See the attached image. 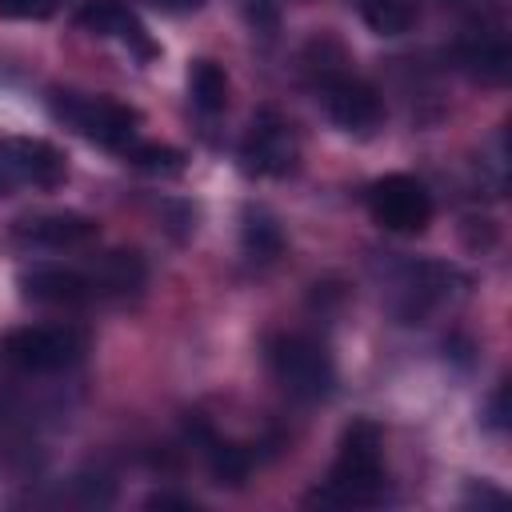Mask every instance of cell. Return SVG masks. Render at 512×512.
I'll list each match as a JSON object with an SVG mask.
<instances>
[{
  "label": "cell",
  "instance_id": "cell-2",
  "mask_svg": "<svg viewBox=\"0 0 512 512\" xmlns=\"http://www.w3.org/2000/svg\"><path fill=\"white\" fill-rule=\"evenodd\" d=\"M388 468H384V432L376 420H352L340 436L332 472L324 488L308 496V504H336V508H372L384 500Z\"/></svg>",
  "mask_w": 512,
  "mask_h": 512
},
{
  "label": "cell",
  "instance_id": "cell-6",
  "mask_svg": "<svg viewBox=\"0 0 512 512\" xmlns=\"http://www.w3.org/2000/svg\"><path fill=\"white\" fill-rule=\"evenodd\" d=\"M296 160H300V136L292 120L276 108H260L240 140V168L248 176L280 180L296 168Z\"/></svg>",
  "mask_w": 512,
  "mask_h": 512
},
{
  "label": "cell",
  "instance_id": "cell-19",
  "mask_svg": "<svg viewBox=\"0 0 512 512\" xmlns=\"http://www.w3.org/2000/svg\"><path fill=\"white\" fill-rule=\"evenodd\" d=\"M132 168H144V172H156V176H176L184 172V152L180 148H168V144H148V140H136L132 148L120 152Z\"/></svg>",
  "mask_w": 512,
  "mask_h": 512
},
{
  "label": "cell",
  "instance_id": "cell-12",
  "mask_svg": "<svg viewBox=\"0 0 512 512\" xmlns=\"http://www.w3.org/2000/svg\"><path fill=\"white\" fill-rule=\"evenodd\" d=\"M16 236L32 248H48V252H64V248H84L100 236V224L84 212H36L16 220Z\"/></svg>",
  "mask_w": 512,
  "mask_h": 512
},
{
  "label": "cell",
  "instance_id": "cell-7",
  "mask_svg": "<svg viewBox=\"0 0 512 512\" xmlns=\"http://www.w3.org/2000/svg\"><path fill=\"white\" fill-rule=\"evenodd\" d=\"M68 180V160L56 144L36 136H4L0 140V200L20 188H60Z\"/></svg>",
  "mask_w": 512,
  "mask_h": 512
},
{
  "label": "cell",
  "instance_id": "cell-4",
  "mask_svg": "<svg viewBox=\"0 0 512 512\" xmlns=\"http://www.w3.org/2000/svg\"><path fill=\"white\" fill-rule=\"evenodd\" d=\"M48 112L80 132L84 140L124 152L140 140V112L112 100V96H92V92H72V88H52L48 92Z\"/></svg>",
  "mask_w": 512,
  "mask_h": 512
},
{
  "label": "cell",
  "instance_id": "cell-21",
  "mask_svg": "<svg viewBox=\"0 0 512 512\" xmlns=\"http://www.w3.org/2000/svg\"><path fill=\"white\" fill-rule=\"evenodd\" d=\"M484 424L492 432H504L508 428V384H500L492 396H488V408H484Z\"/></svg>",
  "mask_w": 512,
  "mask_h": 512
},
{
  "label": "cell",
  "instance_id": "cell-22",
  "mask_svg": "<svg viewBox=\"0 0 512 512\" xmlns=\"http://www.w3.org/2000/svg\"><path fill=\"white\" fill-rule=\"evenodd\" d=\"M248 16H252V28L260 36H272L276 32V8H272V0H252L248 4Z\"/></svg>",
  "mask_w": 512,
  "mask_h": 512
},
{
  "label": "cell",
  "instance_id": "cell-18",
  "mask_svg": "<svg viewBox=\"0 0 512 512\" xmlns=\"http://www.w3.org/2000/svg\"><path fill=\"white\" fill-rule=\"evenodd\" d=\"M364 24L376 36H404L416 24V4L412 0H356Z\"/></svg>",
  "mask_w": 512,
  "mask_h": 512
},
{
  "label": "cell",
  "instance_id": "cell-15",
  "mask_svg": "<svg viewBox=\"0 0 512 512\" xmlns=\"http://www.w3.org/2000/svg\"><path fill=\"white\" fill-rule=\"evenodd\" d=\"M240 248H244L248 260H260V264L276 260L284 252V232H280L276 216L264 212V208H244V216H240Z\"/></svg>",
  "mask_w": 512,
  "mask_h": 512
},
{
  "label": "cell",
  "instance_id": "cell-14",
  "mask_svg": "<svg viewBox=\"0 0 512 512\" xmlns=\"http://www.w3.org/2000/svg\"><path fill=\"white\" fill-rule=\"evenodd\" d=\"M92 268V280H96V292L100 300H120V296H136L148 280V268H144V256L140 252H108L100 256Z\"/></svg>",
  "mask_w": 512,
  "mask_h": 512
},
{
  "label": "cell",
  "instance_id": "cell-5",
  "mask_svg": "<svg viewBox=\"0 0 512 512\" xmlns=\"http://www.w3.org/2000/svg\"><path fill=\"white\" fill-rule=\"evenodd\" d=\"M88 352V336L76 324H28L0 340V364L20 376H60Z\"/></svg>",
  "mask_w": 512,
  "mask_h": 512
},
{
  "label": "cell",
  "instance_id": "cell-1",
  "mask_svg": "<svg viewBox=\"0 0 512 512\" xmlns=\"http://www.w3.org/2000/svg\"><path fill=\"white\" fill-rule=\"evenodd\" d=\"M304 72L328 112V120L340 128V132H352V136H368L380 128L384 120V100L380 92L356 76L348 68V52L332 40V36H312L308 48H304Z\"/></svg>",
  "mask_w": 512,
  "mask_h": 512
},
{
  "label": "cell",
  "instance_id": "cell-23",
  "mask_svg": "<svg viewBox=\"0 0 512 512\" xmlns=\"http://www.w3.org/2000/svg\"><path fill=\"white\" fill-rule=\"evenodd\" d=\"M148 508H196V504H192L188 496H164V492H160V496L148 500Z\"/></svg>",
  "mask_w": 512,
  "mask_h": 512
},
{
  "label": "cell",
  "instance_id": "cell-20",
  "mask_svg": "<svg viewBox=\"0 0 512 512\" xmlns=\"http://www.w3.org/2000/svg\"><path fill=\"white\" fill-rule=\"evenodd\" d=\"M64 8V0H0L4 20H48Z\"/></svg>",
  "mask_w": 512,
  "mask_h": 512
},
{
  "label": "cell",
  "instance_id": "cell-9",
  "mask_svg": "<svg viewBox=\"0 0 512 512\" xmlns=\"http://www.w3.org/2000/svg\"><path fill=\"white\" fill-rule=\"evenodd\" d=\"M456 56L464 64L468 76L484 80V84H504L508 68H512V40H508V24L496 16H480L472 24H464L460 40H456Z\"/></svg>",
  "mask_w": 512,
  "mask_h": 512
},
{
  "label": "cell",
  "instance_id": "cell-8",
  "mask_svg": "<svg viewBox=\"0 0 512 512\" xmlns=\"http://www.w3.org/2000/svg\"><path fill=\"white\" fill-rule=\"evenodd\" d=\"M368 212L384 232L416 236L432 224V196L408 172H388L368 188Z\"/></svg>",
  "mask_w": 512,
  "mask_h": 512
},
{
  "label": "cell",
  "instance_id": "cell-10",
  "mask_svg": "<svg viewBox=\"0 0 512 512\" xmlns=\"http://www.w3.org/2000/svg\"><path fill=\"white\" fill-rule=\"evenodd\" d=\"M20 296L48 308H84L100 300L92 268H64V264H32L20 272Z\"/></svg>",
  "mask_w": 512,
  "mask_h": 512
},
{
  "label": "cell",
  "instance_id": "cell-13",
  "mask_svg": "<svg viewBox=\"0 0 512 512\" xmlns=\"http://www.w3.org/2000/svg\"><path fill=\"white\" fill-rule=\"evenodd\" d=\"M452 284H456V272L444 268V264H416V268H408V276H404V284H400L396 316H400L404 324H420L436 304L448 300Z\"/></svg>",
  "mask_w": 512,
  "mask_h": 512
},
{
  "label": "cell",
  "instance_id": "cell-16",
  "mask_svg": "<svg viewBox=\"0 0 512 512\" xmlns=\"http://www.w3.org/2000/svg\"><path fill=\"white\" fill-rule=\"evenodd\" d=\"M200 444H204V456H208V468L220 484H244L248 472H252V452L232 444V440H220L212 436L208 428H200Z\"/></svg>",
  "mask_w": 512,
  "mask_h": 512
},
{
  "label": "cell",
  "instance_id": "cell-3",
  "mask_svg": "<svg viewBox=\"0 0 512 512\" xmlns=\"http://www.w3.org/2000/svg\"><path fill=\"white\" fill-rule=\"evenodd\" d=\"M264 360H268L272 380H276L292 400L316 404V400L332 396V388H336L332 352H328L316 336H304V332H276V336L264 340Z\"/></svg>",
  "mask_w": 512,
  "mask_h": 512
},
{
  "label": "cell",
  "instance_id": "cell-24",
  "mask_svg": "<svg viewBox=\"0 0 512 512\" xmlns=\"http://www.w3.org/2000/svg\"><path fill=\"white\" fill-rule=\"evenodd\" d=\"M148 4H156V8H164V12H192V8H200L204 0H148Z\"/></svg>",
  "mask_w": 512,
  "mask_h": 512
},
{
  "label": "cell",
  "instance_id": "cell-11",
  "mask_svg": "<svg viewBox=\"0 0 512 512\" xmlns=\"http://www.w3.org/2000/svg\"><path fill=\"white\" fill-rule=\"evenodd\" d=\"M76 24H80L84 32H92V36H104V40L124 44V48H128L132 56H140V60H156V56H160V48H156V40L148 36L144 20H140L124 0H84L80 12H76Z\"/></svg>",
  "mask_w": 512,
  "mask_h": 512
},
{
  "label": "cell",
  "instance_id": "cell-17",
  "mask_svg": "<svg viewBox=\"0 0 512 512\" xmlns=\"http://www.w3.org/2000/svg\"><path fill=\"white\" fill-rule=\"evenodd\" d=\"M188 92L204 116H216L228 108V72L216 60H196L188 68Z\"/></svg>",
  "mask_w": 512,
  "mask_h": 512
}]
</instances>
